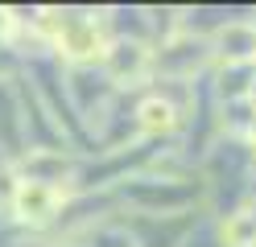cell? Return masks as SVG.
Instances as JSON below:
<instances>
[{
  "mask_svg": "<svg viewBox=\"0 0 256 247\" xmlns=\"http://www.w3.org/2000/svg\"><path fill=\"white\" fill-rule=\"evenodd\" d=\"M104 66H108V78L124 82V87H136L140 78H149V70H153V54H149L145 41H128V37H120V41H112V45L104 49Z\"/></svg>",
  "mask_w": 256,
  "mask_h": 247,
  "instance_id": "obj_1",
  "label": "cell"
},
{
  "mask_svg": "<svg viewBox=\"0 0 256 247\" xmlns=\"http://www.w3.org/2000/svg\"><path fill=\"white\" fill-rule=\"evenodd\" d=\"M211 54L232 66V62H256V25L252 21H228L211 37Z\"/></svg>",
  "mask_w": 256,
  "mask_h": 247,
  "instance_id": "obj_2",
  "label": "cell"
},
{
  "mask_svg": "<svg viewBox=\"0 0 256 247\" xmlns=\"http://www.w3.org/2000/svg\"><path fill=\"white\" fill-rule=\"evenodd\" d=\"M252 87H256V62H232L219 66V99L232 103H252Z\"/></svg>",
  "mask_w": 256,
  "mask_h": 247,
  "instance_id": "obj_3",
  "label": "cell"
},
{
  "mask_svg": "<svg viewBox=\"0 0 256 247\" xmlns=\"http://www.w3.org/2000/svg\"><path fill=\"white\" fill-rule=\"evenodd\" d=\"M17 210L34 223H46L50 214H58V190L50 186H38V181H25L17 190Z\"/></svg>",
  "mask_w": 256,
  "mask_h": 247,
  "instance_id": "obj_4",
  "label": "cell"
},
{
  "mask_svg": "<svg viewBox=\"0 0 256 247\" xmlns=\"http://www.w3.org/2000/svg\"><path fill=\"white\" fill-rule=\"evenodd\" d=\"M223 247H256V206H240L219 223Z\"/></svg>",
  "mask_w": 256,
  "mask_h": 247,
  "instance_id": "obj_5",
  "label": "cell"
},
{
  "mask_svg": "<svg viewBox=\"0 0 256 247\" xmlns=\"http://www.w3.org/2000/svg\"><path fill=\"white\" fill-rule=\"evenodd\" d=\"M136 120H140L145 132H174L182 124V111L174 107L166 95H153V99H145V103L136 107Z\"/></svg>",
  "mask_w": 256,
  "mask_h": 247,
  "instance_id": "obj_6",
  "label": "cell"
}]
</instances>
